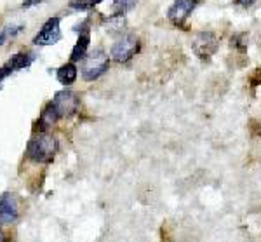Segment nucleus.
Here are the masks:
<instances>
[{
	"label": "nucleus",
	"instance_id": "f257e3e1",
	"mask_svg": "<svg viewBox=\"0 0 261 242\" xmlns=\"http://www.w3.org/2000/svg\"><path fill=\"white\" fill-rule=\"evenodd\" d=\"M58 150V139L53 134L42 131L37 136H33L27 147V157L33 162L49 164L53 162L54 154Z\"/></svg>",
	"mask_w": 261,
	"mask_h": 242
},
{
	"label": "nucleus",
	"instance_id": "f03ea898",
	"mask_svg": "<svg viewBox=\"0 0 261 242\" xmlns=\"http://www.w3.org/2000/svg\"><path fill=\"white\" fill-rule=\"evenodd\" d=\"M110 66V58L103 49H94L91 54L84 58L82 65V77L86 80H96L99 79Z\"/></svg>",
	"mask_w": 261,
	"mask_h": 242
},
{
	"label": "nucleus",
	"instance_id": "7ed1b4c3",
	"mask_svg": "<svg viewBox=\"0 0 261 242\" xmlns=\"http://www.w3.org/2000/svg\"><path fill=\"white\" fill-rule=\"evenodd\" d=\"M140 47H141V42L136 35H124L120 40H117L115 44L112 45L110 56L115 59V61L124 63V61H129V59L140 51Z\"/></svg>",
	"mask_w": 261,
	"mask_h": 242
},
{
	"label": "nucleus",
	"instance_id": "20e7f679",
	"mask_svg": "<svg viewBox=\"0 0 261 242\" xmlns=\"http://www.w3.org/2000/svg\"><path fill=\"white\" fill-rule=\"evenodd\" d=\"M61 19L60 18H49L42 25L40 32L33 37V44L35 45H53L61 40Z\"/></svg>",
	"mask_w": 261,
	"mask_h": 242
},
{
	"label": "nucleus",
	"instance_id": "39448f33",
	"mask_svg": "<svg viewBox=\"0 0 261 242\" xmlns=\"http://www.w3.org/2000/svg\"><path fill=\"white\" fill-rule=\"evenodd\" d=\"M50 103L54 105L56 112L60 113V117L63 118V117L73 115V113L77 112L79 98L75 92H71V91H60V92H56V96L53 98Z\"/></svg>",
	"mask_w": 261,
	"mask_h": 242
},
{
	"label": "nucleus",
	"instance_id": "423d86ee",
	"mask_svg": "<svg viewBox=\"0 0 261 242\" xmlns=\"http://www.w3.org/2000/svg\"><path fill=\"white\" fill-rule=\"evenodd\" d=\"M18 199L14 193L6 192L0 195V227L2 225H11L18 220Z\"/></svg>",
	"mask_w": 261,
	"mask_h": 242
},
{
	"label": "nucleus",
	"instance_id": "0eeeda50",
	"mask_svg": "<svg viewBox=\"0 0 261 242\" xmlns=\"http://www.w3.org/2000/svg\"><path fill=\"white\" fill-rule=\"evenodd\" d=\"M33 59H35V54H33V53H18V54H14V56H12L9 61L6 63V65L0 66V82H2V80H6L11 74H14V71L28 68L33 63Z\"/></svg>",
	"mask_w": 261,
	"mask_h": 242
},
{
	"label": "nucleus",
	"instance_id": "6e6552de",
	"mask_svg": "<svg viewBox=\"0 0 261 242\" xmlns=\"http://www.w3.org/2000/svg\"><path fill=\"white\" fill-rule=\"evenodd\" d=\"M195 6H197V0H174V4L167 11V18L176 27H181L187 21L188 16L192 14V11L195 9Z\"/></svg>",
	"mask_w": 261,
	"mask_h": 242
},
{
	"label": "nucleus",
	"instance_id": "1a4fd4ad",
	"mask_svg": "<svg viewBox=\"0 0 261 242\" xmlns=\"http://www.w3.org/2000/svg\"><path fill=\"white\" fill-rule=\"evenodd\" d=\"M216 49H218V40L213 33L209 32L197 33L195 40H193V51L197 53V56L209 58L211 54L216 53Z\"/></svg>",
	"mask_w": 261,
	"mask_h": 242
},
{
	"label": "nucleus",
	"instance_id": "9d476101",
	"mask_svg": "<svg viewBox=\"0 0 261 242\" xmlns=\"http://www.w3.org/2000/svg\"><path fill=\"white\" fill-rule=\"evenodd\" d=\"M87 23L82 25V28H75V30H81V35H79V40L77 44L73 45L71 49V56L70 59L71 61H81L87 56V49H89V42H91V33H89V28H86Z\"/></svg>",
	"mask_w": 261,
	"mask_h": 242
},
{
	"label": "nucleus",
	"instance_id": "9b49d317",
	"mask_svg": "<svg viewBox=\"0 0 261 242\" xmlns=\"http://www.w3.org/2000/svg\"><path fill=\"white\" fill-rule=\"evenodd\" d=\"M56 79L60 80V84H63V86L73 84L75 80H77V66H75V63L70 61V63H66V65L58 68Z\"/></svg>",
	"mask_w": 261,
	"mask_h": 242
},
{
	"label": "nucleus",
	"instance_id": "f8f14e48",
	"mask_svg": "<svg viewBox=\"0 0 261 242\" xmlns=\"http://www.w3.org/2000/svg\"><path fill=\"white\" fill-rule=\"evenodd\" d=\"M60 113L56 112V108H54L53 103H47L45 105V108L42 110L40 113V118H39V124H40V129L45 131L47 127H50L53 124H56L58 120H60Z\"/></svg>",
	"mask_w": 261,
	"mask_h": 242
},
{
	"label": "nucleus",
	"instance_id": "ddd939ff",
	"mask_svg": "<svg viewBox=\"0 0 261 242\" xmlns=\"http://www.w3.org/2000/svg\"><path fill=\"white\" fill-rule=\"evenodd\" d=\"M23 25H6V27L2 28V32H0V45H4L7 40L14 39L18 33L23 32Z\"/></svg>",
	"mask_w": 261,
	"mask_h": 242
},
{
	"label": "nucleus",
	"instance_id": "4468645a",
	"mask_svg": "<svg viewBox=\"0 0 261 242\" xmlns=\"http://www.w3.org/2000/svg\"><path fill=\"white\" fill-rule=\"evenodd\" d=\"M138 0H113V12L115 16H122L136 7Z\"/></svg>",
	"mask_w": 261,
	"mask_h": 242
},
{
	"label": "nucleus",
	"instance_id": "2eb2a0df",
	"mask_svg": "<svg viewBox=\"0 0 261 242\" xmlns=\"http://www.w3.org/2000/svg\"><path fill=\"white\" fill-rule=\"evenodd\" d=\"M42 2H45V0H24V2L21 4V7H23V9H28V7L39 6V4H42Z\"/></svg>",
	"mask_w": 261,
	"mask_h": 242
},
{
	"label": "nucleus",
	"instance_id": "dca6fc26",
	"mask_svg": "<svg viewBox=\"0 0 261 242\" xmlns=\"http://www.w3.org/2000/svg\"><path fill=\"white\" fill-rule=\"evenodd\" d=\"M256 2H258V0H237V4L241 7H251L252 4H256Z\"/></svg>",
	"mask_w": 261,
	"mask_h": 242
},
{
	"label": "nucleus",
	"instance_id": "f3484780",
	"mask_svg": "<svg viewBox=\"0 0 261 242\" xmlns=\"http://www.w3.org/2000/svg\"><path fill=\"white\" fill-rule=\"evenodd\" d=\"M0 242H7L6 240V233H4L2 230H0Z\"/></svg>",
	"mask_w": 261,
	"mask_h": 242
},
{
	"label": "nucleus",
	"instance_id": "a211bd4d",
	"mask_svg": "<svg viewBox=\"0 0 261 242\" xmlns=\"http://www.w3.org/2000/svg\"><path fill=\"white\" fill-rule=\"evenodd\" d=\"M89 2H91V6L94 7L96 4H101V2H103V0H89Z\"/></svg>",
	"mask_w": 261,
	"mask_h": 242
}]
</instances>
